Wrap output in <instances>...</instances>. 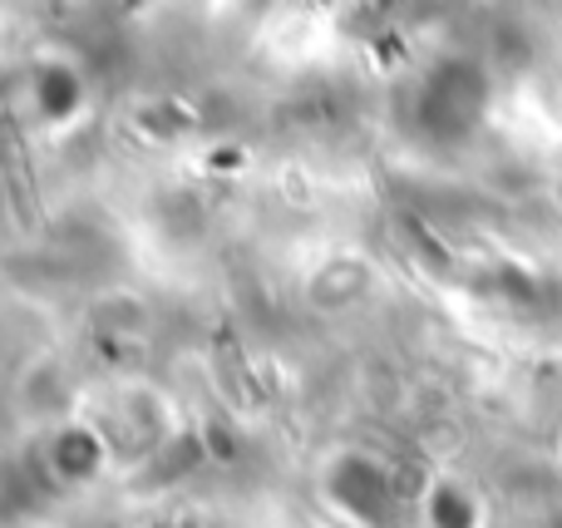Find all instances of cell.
<instances>
[{
    "label": "cell",
    "instance_id": "cell-1",
    "mask_svg": "<svg viewBox=\"0 0 562 528\" xmlns=\"http://www.w3.org/2000/svg\"><path fill=\"white\" fill-rule=\"evenodd\" d=\"M425 509H429V528H479V504L464 484H435Z\"/></svg>",
    "mask_w": 562,
    "mask_h": 528
}]
</instances>
